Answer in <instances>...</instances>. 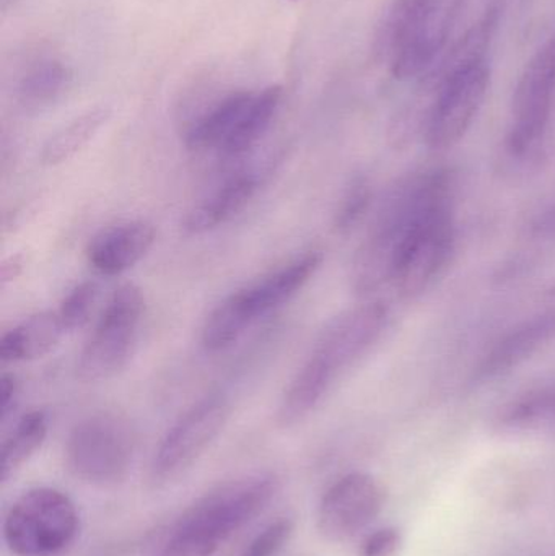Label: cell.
Here are the masks:
<instances>
[{"label":"cell","mask_w":555,"mask_h":556,"mask_svg":"<svg viewBox=\"0 0 555 556\" xmlns=\"http://www.w3.org/2000/svg\"><path fill=\"white\" fill-rule=\"evenodd\" d=\"M401 547L398 529L384 528L371 532L358 547V556H394Z\"/></svg>","instance_id":"26"},{"label":"cell","mask_w":555,"mask_h":556,"mask_svg":"<svg viewBox=\"0 0 555 556\" xmlns=\"http://www.w3.org/2000/svg\"><path fill=\"white\" fill-rule=\"evenodd\" d=\"M323 256L310 251L282 269L225 298L205 320L202 343L209 352L234 345L257 319L292 300L321 266Z\"/></svg>","instance_id":"4"},{"label":"cell","mask_w":555,"mask_h":556,"mask_svg":"<svg viewBox=\"0 0 555 556\" xmlns=\"http://www.w3.org/2000/svg\"><path fill=\"white\" fill-rule=\"evenodd\" d=\"M555 337V309L544 311L508 330L479 363L475 381H494L517 369Z\"/></svg>","instance_id":"12"},{"label":"cell","mask_w":555,"mask_h":556,"mask_svg":"<svg viewBox=\"0 0 555 556\" xmlns=\"http://www.w3.org/2000/svg\"><path fill=\"white\" fill-rule=\"evenodd\" d=\"M494 39L484 25H472L446 58L436 98L426 119V139L436 150L452 149L471 127L488 97Z\"/></svg>","instance_id":"2"},{"label":"cell","mask_w":555,"mask_h":556,"mask_svg":"<svg viewBox=\"0 0 555 556\" xmlns=\"http://www.w3.org/2000/svg\"><path fill=\"white\" fill-rule=\"evenodd\" d=\"M371 201V189L367 178L357 176L352 179L351 185L345 189L338 211H336L335 227L341 233H348L355 227L368 211Z\"/></svg>","instance_id":"23"},{"label":"cell","mask_w":555,"mask_h":556,"mask_svg":"<svg viewBox=\"0 0 555 556\" xmlns=\"http://www.w3.org/2000/svg\"><path fill=\"white\" fill-rule=\"evenodd\" d=\"M531 230H533L534 237L544 238V240H555V205L544 211L543 214L538 215Z\"/></svg>","instance_id":"28"},{"label":"cell","mask_w":555,"mask_h":556,"mask_svg":"<svg viewBox=\"0 0 555 556\" xmlns=\"http://www.w3.org/2000/svg\"><path fill=\"white\" fill-rule=\"evenodd\" d=\"M48 428L46 412L33 410L20 418L10 437L3 441L0 482H9L35 456L48 437Z\"/></svg>","instance_id":"21"},{"label":"cell","mask_w":555,"mask_h":556,"mask_svg":"<svg viewBox=\"0 0 555 556\" xmlns=\"http://www.w3.org/2000/svg\"><path fill=\"white\" fill-rule=\"evenodd\" d=\"M16 394H18V386H16L15 378L3 372L0 376V414H2V420H5L15 407Z\"/></svg>","instance_id":"27"},{"label":"cell","mask_w":555,"mask_h":556,"mask_svg":"<svg viewBox=\"0 0 555 556\" xmlns=\"http://www.w3.org/2000/svg\"><path fill=\"white\" fill-rule=\"evenodd\" d=\"M136 438L124 418L90 415L68 434L65 457L68 470L81 482L110 486L123 482L133 466Z\"/></svg>","instance_id":"6"},{"label":"cell","mask_w":555,"mask_h":556,"mask_svg":"<svg viewBox=\"0 0 555 556\" xmlns=\"http://www.w3.org/2000/svg\"><path fill=\"white\" fill-rule=\"evenodd\" d=\"M225 395L211 394L192 405L163 438L153 459L155 482H169L185 473L224 430L230 417Z\"/></svg>","instance_id":"9"},{"label":"cell","mask_w":555,"mask_h":556,"mask_svg":"<svg viewBox=\"0 0 555 556\" xmlns=\"http://www.w3.org/2000/svg\"><path fill=\"white\" fill-rule=\"evenodd\" d=\"M78 529L74 502L61 490L38 486L13 503L3 522V539L16 556H58L74 544Z\"/></svg>","instance_id":"5"},{"label":"cell","mask_w":555,"mask_h":556,"mask_svg":"<svg viewBox=\"0 0 555 556\" xmlns=\"http://www.w3.org/2000/svg\"><path fill=\"white\" fill-rule=\"evenodd\" d=\"M293 2H297V0H293Z\"/></svg>","instance_id":"30"},{"label":"cell","mask_w":555,"mask_h":556,"mask_svg":"<svg viewBox=\"0 0 555 556\" xmlns=\"http://www.w3.org/2000/svg\"><path fill=\"white\" fill-rule=\"evenodd\" d=\"M555 104V35L525 65L514 100L507 150L515 159L531 155L550 129Z\"/></svg>","instance_id":"8"},{"label":"cell","mask_w":555,"mask_h":556,"mask_svg":"<svg viewBox=\"0 0 555 556\" xmlns=\"http://www.w3.org/2000/svg\"><path fill=\"white\" fill-rule=\"evenodd\" d=\"M254 93L240 91L218 101L207 113L192 121L186 132V146L189 150H215L220 152L225 143L234 136L240 121L253 101Z\"/></svg>","instance_id":"16"},{"label":"cell","mask_w":555,"mask_h":556,"mask_svg":"<svg viewBox=\"0 0 555 556\" xmlns=\"http://www.w3.org/2000/svg\"><path fill=\"white\" fill-rule=\"evenodd\" d=\"M465 0H396L377 38V52L398 80L419 77L445 49Z\"/></svg>","instance_id":"3"},{"label":"cell","mask_w":555,"mask_h":556,"mask_svg":"<svg viewBox=\"0 0 555 556\" xmlns=\"http://www.w3.org/2000/svg\"><path fill=\"white\" fill-rule=\"evenodd\" d=\"M282 94L283 90L280 85H270L260 93H254L253 101L244 113L243 119L240 121L234 136L218 153L224 159H240L253 150L269 130L274 116L279 110L280 101H282Z\"/></svg>","instance_id":"17"},{"label":"cell","mask_w":555,"mask_h":556,"mask_svg":"<svg viewBox=\"0 0 555 556\" xmlns=\"http://www.w3.org/2000/svg\"><path fill=\"white\" fill-rule=\"evenodd\" d=\"M74 72L59 61L39 62L18 85V101L26 113H41L71 90Z\"/></svg>","instance_id":"18"},{"label":"cell","mask_w":555,"mask_h":556,"mask_svg":"<svg viewBox=\"0 0 555 556\" xmlns=\"http://www.w3.org/2000/svg\"><path fill=\"white\" fill-rule=\"evenodd\" d=\"M384 492L368 473L339 479L323 496L316 515L319 534L329 542H345L364 531L381 513Z\"/></svg>","instance_id":"10"},{"label":"cell","mask_w":555,"mask_h":556,"mask_svg":"<svg viewBox=\"0 0 555 556\" xmlns=\"http://www.w3.org/2000/svg\"><path fill=\"white\" fill-rule=\"evenodd\" d=\"M143 309L146 300L136 285H123L114 291L78 358L81 381H106L126 368L136 349Z\"/></svg>","instance_id":"7"},{"label":"cell","mask_w":555,"mask_h":556,"mask_svg":"<svg viewBox=\"0 0 555 556\" xmlns=\"http://www.w3.org/2000/svg\"><path fill=\"white\" fill-rule=\"evenodd\" d=\"M22 257L12 256L9 261H5V263H3L2 270H0V280H2L3 285H5L7 281L15 280V278L20 276V273H22Z\"/></svg>","instance_id":"29"},{"label":"cell","mask_w":555,"mask_h":556,"mask_svg":"<svg viewBox=\"0 0 555 556\" xmlns=\"http://www.w3.org/2000/svg\"><path fill=\"white\" fill-rule=\"evenodd\" d=\"M261 178L263 175L256 169L235 173L188 212L182 230L188 235H202L227 224L256 195Z\"/></svg>","instance_id":"14"},{"label":"cell","mask_w":555,"mask_h":556,"mask_svg":"<svg viewBox=\"0 0 555 556\" xmlns=\"http://www.w3.org/2000/svg\"><path fill=\"white\" fill-rule=\"evenodd\" d=\"M98 298V285L94 281H81L72 288L71 293L64 298L58 313L64 324L65 332L80 329L90 319L91 309Z\"/></svg>","instance_id":"24"},{"label":"cell","mask_w":555,"mask_h":556,"mask_svg":"<svg viewBox=\"0 0 555 556\" xmlns=\"http://www.w3.org/2000/svg\"><path fill=\"white\" fill-rule=\"evenodd\" d=\"M110 117V106H97L75 117L67 126L49 137L48 142L42 147V165L58 166L77 155L97 136L98 130L108 123Z\"/></svg>","instance_id":"20"},{"label":"cell","mask_w":555,"mask_h":556,"mask_svg":"<svg viewBox=\"0 0 555 556\" xmlns=\"http://www.w3.org/2000/svg\"><path fill=\"white\" fill-rule=\"evenodd\" d=\"M388 323L387 304H361L329 320L312 355L293 376L279 407V424H299L308 417L338 381L380 339Z\"/></svg>","instance_id":"1"},{"label":"cell","mask_w":555,"mask_h":556,"mask_svg":"<svg viewBox=\"0 0 555 556\" xmlns=\"http://www.w3.org/2000/svg\"><path fill=\"white\" fill-rule=\"evenodd\" d=\"M65 327L58 311L33 314L0 339L2 362H31L48 355L64 336Z\"/></svg>","instance_id":"15"},{"label":"cell","mask_w":555,"mask_h":556,"mask_svg":"<svg viewBox=\"0 0 555 556\" xmlns=\"http://www.w3.org/2000/svg\"><path fill=\"white\" fill-rule=\"evenodd\" d=\"M293 534V521L280 518L264 528L244 548L241 556H276L286 547Z\"/></svg>","instance_id":"25"},{"label":"cell","mask_w":555,"mask_h":556,"mask_svg":"<svg viewBox=\"0 0 555 556\" xmlns=\"http://www.w3.org/2000/svg\"><path fill=\"white\" fill-rule=\"evenodd\" d=\"M222 542L215 532L186 515L159 556H214Z\"/></svg>","instance_id":"22"},{"label":"cell","mask_w":555,"mask_h":556,"mask_svg":"<svg viewBox=\"0 0 555 556\" xmlns=\"http://www.w3.org/2000/svg\"><path fill=\"white\" fill-rule=\"evenodd\" d=\"M502 425L508 430L555 434V382L518 395L505 408Z\"/></svg>","instance_id":"19"},{"label":"cell","mask_w":555,"mask_h":556,"mask_svg":"<svg viewBox=\"0 0 555 556\" xmlns=\"http://www.w3.org/2000/svg\"><path fill=\"white\" fill-rule=\"evenodd\" d=\"M155 227L136 220L98 235L87 250L88 263L103 276H119L147 256L155 243Z\"/></svg>","instance_id":"13"},{"label":"cell","mask_w":555,"mask_h":556,"mask_svg":"<svg viewBox=\"0 0 555 556\" xmlns=\"http://www.w3.org/2000/svg\"><path fill=\"white\" fill-rule=\"evenodd\" d=\"M277 490L279 483L273 476L241 480L202 500L189 509L188 516L211 529L225 542L260 516L273 502Z\"/></svg>","instance_id":"11"}]
</instances>
